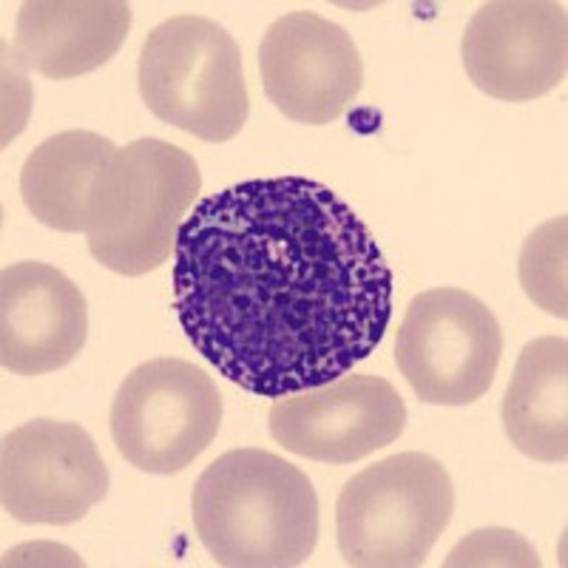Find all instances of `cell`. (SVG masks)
I'll return each mask as SVG.
<instances>
[{
	"instance_id": "1",
	"label": "cell",
	"mask_w": 568,
	"mask_h": 568,
	"mask_svg": "<svg viewBox=\"0 0 568 568\" xmlns=\"http://www.w3.org/2000/svg\"><path fill=\"white\" fill-rule=\"evenodd\" d=\"M174 307L187 342L227 382L282 398L336 382L378 349L393 271L327 185L247 180L182 222Z\"/></svg>"
},
{
	"instance_id": "2",
	"label": "cell",
	"mask_w": 568,
	"mask_h": 568,
	"mask_svg": "<svg viewBox=\"0 0 568 568\" xmlns=\"http://www.w3.org/2000/svg\"><path fill=\"white\" fill-rule=\"evenodd\" d=\"M194 529L216 566L293 568L318 542V495L298 466L256 446L220 455L191 497Z\"/></svg>"
},
{
	"instance_id": "3",
	"label": "cell",
	"mask_w": 568,
	"mask_h": 568,
	"mask_svg": "<svg viewBox=\"0 0 568 568\" xmlns=\"http://www.w3.org/2000/svg\"><path fill=\"white\" fill-rule=\"evenodd\" d=\"M200 191V165L187 151L154 136L129 142L91 187L83 231L89 253L120 276L156 271L176 251Z\"/></svg>"
},
{
	"instance_id": "4",
	"label": "cell",
	"mask_w": 568,
	"mask_h": 568,
	"mask_svg": "<svg viewBox=\"0 0 568 568\" xmlns=\"http://www.w3.org/2000/svg\"><path fill=\"white\" fill-rule=\"evenodd\" d=\"M455 511V486L444 464L424 453H398L344 484L336 504V540L355 568L424 566Z\"/></svg>"
},
{
	"instance_id": "5",
	"label": "cell",
	"mask_w": 568,
	"mask_h": 568,
	"mask_svg": "<svg viewBox=\"0 0 568 568\" xmlns=\"http://www.w3.org/2000/svg\"><path fill=\"white\" fill-rule=\"evenodd\" d=\"M140 94L151 114L205 142H227L247 123L242 52L202 14L162 20L142 43Z\"/></svg>"
},
{
	"instance_id": "6",
	"label": "cell",
	"mask_w": 568,
	"mask_h": 568,
	"mask_svg": "<svg viewBox=\"0 0 568 568\" xmlns=\"http://www.w3.org/2000/svg\"><path fill=\"white\" fill-rule=\"evenodd\" d=\"M222 424L211 375L185 358H151L123 378L111 400V438L120 458L149 475L187 469Z\"/></svg>"
},
{
	"instance_id": "7",
	"label": "cell",
	"mask_w": 568,
	"mask_h": 568,
	"mask_svg": "<svg viewBox=\"0 0 568 568\" xmlns=\"http://www.w3.org/2000/svg\"><path fill=\"white\" fill-rule=\"evenodd\" d=\"M504 355V329L480 298L433 287L409 302L395 342V364L418 400L466 407L489 393Z\"/></svg>"
},
{
	"instance_id": "8",
	"label": "cell",
	"mask_w": 568,
	"mask_h": 568,
	"mask_svg": "<svg viewBox=\"0 0 568 568\" xmlns=\"http://www.w3.org/2000/svg\"><path fill=\"white\" fill-rule=\"evenodd\" d=\"M109 484L98 444L71 420H27L0 446V500L20 524H78L103 504Z\"/></svg>"
},
{
	"instance_id": "9",
	"label": "cell",
	"mask_w": 568,
	"mask_h": 568,
	"mask_svg": "<svg viewBox=\"0 0 568 568\" xmlns=\"http://www.w3.org/2000/svg\"><path fill=\"white\" fill-rule=\"evenodd\" d=\"M466 78L504 103H529L555 91L568 71L566 3H484L460 40Z\"/></svg>"
},
{
	"instance_id": "10",
	"label": "cell",
	"mask_w": 568,
	"mask_h": 568,
	"mask_svg": "<svg viewBox=\"0 0 568 568\" xmlns=\"http://www.w3.org/2000/svg\"><path fill=\"white\" fill-rule=\"evenodd\" d=\"M407 404L378 375H342L322 387L282 395L267 413L276 444L318 464H353L395 444Z\"/></svg>"
},
{
	"instance_id": "11",
	"label": "cell",
	"mask_w": 568,
	"mask_h": 568,
	"mask_svg": "<svg viewBox=\"0 0 568 568\" xmlns=\"http://www.w3.org/2000/svg\"><path fill=\"white\" fill-rule=\"evenodd\" d=\"M258 71L267 100L302 125L338 120L364 85L358 45L338 23L316 12L273 20L258 45Z\"/></svg>"
},
{
	"instance_id": "12",
	"label": "cell",
	"mask_w": 568,
	"mask_h": 568,
	"mask_svg": "<svg viewBox=\"0 0 568 568\" xmlns=\"http://www.w3.org/2000/svg\"><path fill=\"white\" fill-rule=\"evenodd\" d=\"M89 311L80 287L58 267L18 262L0 276V364L14 375H45L80 355Z\"/></svg>"
},
{
	"instance_id": "13",
	"label": "cell",
	"mask_w": 568,
	"mask_h": 568,
	"mask_svg": "<svg viewBox=\"0 0 568 568\" xmlns=\"http://www.w3.org/2000/svg\"><path fill=\"white\" fill-rule=\"evenodd\" d=\"M131 32L123 0H27L14 27V58L49 80L109 63Z\"/></svg>"
},
{
	"instance_id": "14",
	"label": "cell",
	"mask_w": 568,
	"mask_h": 568,
	"mask_svg": "<svg viewBox=\"0 0 568 568\" xmlns=\"http://www.w3.org/2000/svg\"><path fill=\"white\" fill-rule=\"evenodd\" d=\"M504 429L517 453L542 464L568 458V342L542 336L524 347L504 398Z\"/></svg>"
},
{
	"instance_id": "15",
	"label": "cell",
	"mask_w": 568,
	"mask_h": 568,
	"mask_svg": "<svg viewBox=\"0 0 568 568\" xmlns=\"http://www.w3.org/2000/svg\"><path fill=\"white\" fill-rule=\"evenodd\" d=\"M116 151L114 142L94 131H63L40 142L20 171L27 211L52 231H85L91 187Z\"/></svg>"
},
{
	"instance_id": "16",
	"label": "cell",
	"mask_w": 568,
	"mask_h": 568,
	"mask_svg": "<svg viewBox=\"0 0 568 568\" xmlns=\"http://www.w3.org/2000/svg\"><path fill=\"white\" fill-rule=\"evenodd\" d=\"M566 216H555L537 227L520 251V284L526 296L557 318H568L566 302Z\"/></svg>"
},
{
	"instance_id": "17",
	"label": "cell",
	"mask_w": 568,
	"mask_h": 568,
	"mask_svg": "<svg viewBox=\"0 0 568 568\" xmlns=\"http://www.w3.org/2000/svg\"><path fill=\"white\" fill-rule=\"evenodd\" d=\"M446 566H540V557L517 531L484 529L460 540Z\"/></svg>"
}]
</instances>
